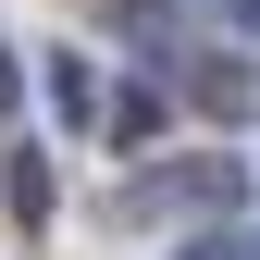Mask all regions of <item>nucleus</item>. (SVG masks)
<instances>
[{"instance_id":"f257e3e1","label":"nucleus","mask_w":260,"mask_h":260,"mask_svg":"<svg viewBox=\"0 0 260 260\" xmlns=\"http://www.w3.org/2000/svg\"><path fill=\"white\" fill-rule=\"evenodd\" d=\"M248 199H260V174H248L236 149H174V161H124V223H199V211L248 223Z\"/></svg>"},{"instance_id":"f03ea898","label":"nucleus","mask_w":260,"mask_h":260,"mask_svg":"<svg viewBox=\"0 0 260 260\" xmlns=\"http://www.w3.org/2000/svg\"><path fill=\"white\" fill-rule=\"evenodd\" d=\"M161 137H174V87H161V75H124L112 100H100V149L137 161V149H161Z\"/></svg>"},{"instance_id":"7ed1b4c3","label":"nucleus","mask_w":260,"mask_h":260,"mask_svg":"<svg viewBox=\"0 0 260 260\" xmlns=\"http://www.w3.org/2000/svg\"><path fill=\"white\" fill-rule=\"evenodd\" d=\"M0 186H13V211H25V223H50V211H62V174H50V149H13V161H0Z\"/></svg>"},{"instance_id":"20e7f679","label":"nucleus","mask_w":260,"mask_h":260,"mask_svg":"<svg viewBox=\"0 0 260 260\" xmlns=\"http://www.w3.org/2000/svg\"><path fill=\"white\" fill-rule=\"evenodd\" d=\"M50 100H62V124H87V137H100V100H112V87L87 75L75 50H50Z\"/></svg>"},{"instance_id":"39448f33","label":"nucleus","mask_w":260,"mask_h":260,"mask_svg":"<svg viewBox=\"0 0 260 260\" xmlns=\"http://www.w3.org/2000/svg\"><path fill=\"white\" fill-rule=\"evenodd\" d=\"M25 112V62H13V38H0V124Z\"/></svg>"},{"instance_id":"423d86ee","label":"nucleus","mask_w":260,"mask_h":260,"mask_svg":"<svg viewBox=\"0 0 260 260\" xmlns=\"http://www.w3.org/2000/svg\"><path fill=\"white\" fill-rule=\"evenodd\" d=\"M248 13H260V0H248Z\"/></svg>"}]
</instances>
